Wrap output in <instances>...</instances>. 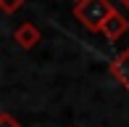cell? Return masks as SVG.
<instances>
[{
    "mask_svg": "<svg viewBox=\"0 0 129 127\" xmlns=\"http://www.w3.org/2000/svg\"><path fill=\"white\" fill-rule=\"evenodd\" d=\"M113 3L111 0H79L74 3V19L84 27L87 32H103L105 21L113 16Z\"/></svg>",
    "mask_w": 129,
    "mask_h": 127,
    "instance_id": "6da1fadb",
    "label": "cell"
},
{
    "mask_svg": "<svg viewBox=\"0 0 129 127\" xmlns=\"http://www.w3.org/2000/svg\"><path fill=\"white\" fill-rule=\"evenodd\" d=\"M40 40H42V32H40L37 24H32V21L19 24V27H16V32H13V43L19 45L21 50H32Z\"/></svg>",
    "mask_w": 129,
    "mask_h": 127,
    "instance_id": "7a4b0ae2",
    "label": "cell"
},
{
    "mask_svg": "<svg viewBox=\"0 0 129 127\" xmlns=\"http://www.w3.org/2000/svg\"><path fill=\"white\" fill-rule=\"evenodd\" d=\"M111 74H113V79L121 85V88L129 93V48L126 50H121L119 56H116L113 61H111Z\"/></svg>",
    "mask_w": 129,
    "mask_h": 127,
    "instance_id": "3957f363",
    "label": "cell"
},
{
    "mask_svg": "<svg viewBox=\"0 0 129 127\" xmlns=\"http://www.w3.org/2000/svg\"><path fill=\"white\" fill-rule=\"evenodd\" d=\"M126 29H129L126 16H124V13H119V11H113V16L105 21V27H103V32H100V34H103L105 40H119Z\"/></svg>",
    "mask_w": 129,
    "mask_h": 127,
    "instance_id": "277c9868",
    "label": "cell"
},
{
    "mask_svg": "<svg viewBox=\"0 0 129 127\" xmlns=\"http://www.w3.org/2000/svg\"><path fill=\"white\" fill-rule=\"evenodd\" d=\"M24 3L26 0H0V11H3V13H16Z\"/></svg>",
    "mask_w": 129,
    "mask_h": 127,
    "instance_id": "5b68a950",
    "label": "cell"
},
{
    "mask_svg": "<svg viewBox=\"0 0 129 127\" xmlns=\"http://www.w3.org/2000/svg\"><path fill=\"white\" fill-rule=\"evenodd\" d=\"M0 127H21V122L13 117V114L3 111V114H0Z\"/></svg>",
    "mask_w": 129,
    "mask_h": 127,
    "instance_id": "8992f818",
    "label": "cell"
},
{
    "mask_svg": "<svg viewBox=\"0 0 129 127\" xmlns=\"http://www.w3.org/2000/svg\"><path fill=\"white\" fill-rule=\"evenodd\" d=\"M119 3H121V5H124V8H126V11H129V0H119Z\"/></svg>",
    "mask_w": 129,
    "mask_h": 127,
    "instance_id": "52a82bcc",
    "label": "cell"
},
{
    "mask_svg": "<svg viewBox=\"0 0 129 127\" xmlns=\"http://www.w3.org/2000/svg\"><path fill=\"white\" fill-rule=\"evenodd\" d=\"M74 3H79V0H74Z\"/></svg>",
    "mask_w": 129,
    "mask_h": 127,
    "instance_id": "ba28073f",
    "label": "cell"
}]
</instances>
